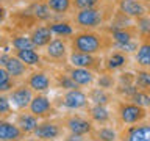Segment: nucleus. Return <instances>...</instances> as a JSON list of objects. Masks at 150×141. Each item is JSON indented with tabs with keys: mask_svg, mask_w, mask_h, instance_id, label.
<instances>
[{
	"mask_svg": "<svg viewBox=\"0 0 150 141\" xmlns=\"http://www.w3.org/2000/svg\"><path fill=\"white\" fill-rule=\"evenodd\" d=\"M28 36H30L35 49H42L53 39V35H52L50 28L47 27V24H39V25L33 27Z\"/></svg>",
	"mask_w": 150,
	"mask_h": 141,
	"instance_id": "aec40b11",
	"label": "nucleus"
},
{
	"mask_svg": "<svg viewBox=\"0 0 150 141\" xmlns=\"http://www.w3.org/2000/svg\"><path fill=\"white\" fill-rule=\"evenodd\" d=\"M63 141H91L89 135H75V133H66L63 136Z\"/></svg>",
	"mask_w": 150,
	"mask_h": 141,
	"instance_id": "4c0bfd02",
	"label": "nucleus"
},
{
	"mask_svg": "<svg viewBox=\"0 0 150 141\" xmlns=\"http://www.w3.org/2000/svg\"><path fill=\"white\" fill-rule=\"evenodd\" d=\"M117 9L131 19H138L150 13V0H119Z\"/></svg>",
	"mask_w": 150,
	"mask_h": 141,
	"instance_id": "4468645a",
	"label": "nucleus"
},
{
	"mask_svg": "<svg viewBox=\"0 0 150 141\" xmlns=\"http://www.w3.org/2000/svg\"><path fill=\"white\" fill-rule=\"evenodd\" d=\"M28 111L31 115H35L38 119H47V118H53L58 115V108L55 107L53 100H50L45 94L41 93H35L33 99L28 105Z\"/></svg>",
	"mask_w": 150,
	"mask_h": 141,
	"instance_id": "423d86ee",
	"label": "nucleus"
},
{
	"mask_svg": "<svg viewBox=\"0 0 150 141\" xmlns=\"http://www.w3.org/2000/svg\"><path fill=\"white\" fill-rule=\"evenodd\" d=\"M13 115H14V108L8 99V94H0V118L8 119Z\"/></svg>",
	"mask_w": 150,
	"mask_h": 141,
	"instance_id": "473e14b6",
	"label": "nucleus"
},
{
	"mask_svg": "<svg viewBox=\"0 0 150 141\" xmlns=\"http://www.w3.org/2000/svg\"><path fill=\"white\" fill-rule=\"evenodd\" d=\"M5 17H6V8L3 5H0V24L5 21Z\"/></svg>",
	"mask_w": 150,
	"mask_h": 141,
	"instance_id": "a19ab883",
	"label": "nucleus"
},
{
	"mask_svg": "<svg viewBox=\"0 0 150 141\" xmlns=\"http://www.w3.org/2000/svg\"><path fill=\"white\" fill-rule=\"evenodd\" d=\"M33 93L25 83H17L11 91L8 93V99L11 102L13 108L16 111H22V110H28L31 99H33Z\"/></svg>",
	"mask_w": 150,
	"mask_h": 141,
	"instance_id": "f8f14e48",
	"label": "nucleus"
},
{
	"mask_svg": "<svg viewBox=\"0 0 150 141\" xmlns=\"http://www.w3.org/2000/svg\"><path fill=\"white\" fill-rule=\"evenodd\" d=\"M28 13L39 22H52V21H55V19H61L59 16H55V14L52 13V9L49 8V5H47V2H44V0L31 2L30 6H28Z\"/></svg>",
	"mask_w": 150,
	"mask_h": 141,
	"instance_id": "6ab92c4d",
	"label": "nucleus"
},
{
	"mask_svg": "<svg viewBox=\"0 0 150 141\" xmlns=\"http://www.w3.org/2000/svg\"><path fill=\"white\" fill-rule=\"evenodd\" d=\"M110 36L114 44H120V42H128L131 39L139 38V33H138V28H136L134 24H131L128 27H122V28H117V30L111 31Z\"/></svg>",
	"mask_w": 150,
	"mask_h": 141,
	"instance_id": "393cba45",
	"label": "nucleus"
},
{
	"mask_svg": "<svg viewBox=\"0 0 150 141\" xmlns=\"http://www.w3.org/2000/svg\"><path fill=\"white\" fill-rule=\"evenodd\" d=\"M53 80H55V86L59 88V89H64V91H69V89L78 88L77 85L74 83V80L67 75V72H66L64 69H63V70H58V72H55Z\"/></svg>",
	"mask_w": 150,
	"mask_h": 141,
	"instance_id": "7c9ffc66",
	"label": "nucleus"
},
{
	"mask_svg": "<svg viewBox=\"0 0 150 141\" xmlns=\"http://www.w3.org/2000/svg\"><path fill=\"white\" fill-rule=\"evenodd\" d=\"M136 28H138L139 38L142 36H149L150 35V14H145V16H141L136 19Z\"/></svg>",
	"mask_w": 150,
	"mask_h": 141,
	"instance_id": "f704fd0d",
	"label": "nucleus"
},
{
	"mask_svg": "<svg viewBox=\"0 0 150 141\" xmlns=\"http://www.w3.org/2000/svg\"><path fill=\"white\" fill-rule=\"evenodd\" d=\"M134 86L138 91L150 94V70L149 69H136L134 72Z\"/></svg>",
	"mask_w": 150,
	"mask_h": 141,
	"instance_id": "cd10ccee",
	"label": "nucleus"
},
{
	"mask_svg": "<svg viewBox=\"0 0 150 141\" xmlns=\"http://www.w3.org/2000/svg\"><path fill=\"white\" fill-rule=\"evenodd\" d=\"M21 141H38V140H36V138H25V136H23Z\"/></svg>",
	"mask_w": 150,
	"mask_h": 141,
	"instance_id": "79ce46f5",
	"label": "nucleus"
},
{
	"mask_svg": "<svg viewBox=\"0 0 150 141\" xmlns=\"http://www.w3.org/2000/svg\"><path fill=\"white\" fill-rule=\"evenodd\" d=\"M64 124V129L67 133H75V135H89L94 129L92 121L88 116H81L77 113L72 115H66L61 118Z\"/></svg>",
	"mask_w": 150,
	"mask_h": 141,
	"instance_id": "6e6552de",
	"label": "nucleus"
},
{
	"mask_svg": "<svg viewBox=\"0 0 150 141\" xmlns=\"http://www.w3.org/2000/svg\"><path fill=\"white\" fill-rule=\"evenodd\" d=\"M67 63L75 68L89 69L92 72H102V56L83 53V52H69Z\"/></svg>",
	"mask_w": 150,
	"mask_h": 141,
	"instance_id": "1a4fd4ad",
	"label": "nucleus"
},
{
	"mask_svg": "<svg viewBox=\"0 0 150 141\" xmlns=\"http://www.w3.org/2000/svg\"><path fill=\"white\" fill-rule=\"evenodd\" d=\"M5 69L8 70V74L11 75V78H14L16 82L19 80H23L28 74V66L25 63H22L17 56H14L13 53H9L8 60H6V64H5Z\"/></svg>",
	"mask_w": 150,
	"mask_h": 141,
	"instance_id": "4be33fe9",
	"label": "nucleus"
},
{
	"mask_svg": "<svg viewBox=\"0 0 150 141\" xmlns=\"http://www.w3.org/2000/svg\"><path fill=\"white\" fill-rule=\"evenodd\" d=\"M112 105H114V119L117 121V124H120V129L142 122L149 118V110L127 100V99L116 97Z\"/></svg>",
	"mask_w": 150,
	"mask_h": 141,
	"instance_id": "7ed1b4c3",
	"label": "nucleus"
},
{
	"mask_svg": "<svg viewBox=\"0 0 150 141\" xmlns=\"http://www.w3.org/2000/svg\"><path fill=\"white\" fill-rule=\"evenodd\" d=\"M2 42H3V35L0 33V44H2Z\"/></svg>",
	"mask_w": 150,
	"mask_h": 141,
	"instance_id": "c03bdc74",
	"label": "nucleus"
},
{
	"mask_svg": "<svg viewBox=\"0 0 150 141\" xmlns=\"http://www.w3.org/2000/svg\"><path fill=\"white\" fill-rule=\"evenodd\" d=\"M86 116L92 121L94 125H105L114 122V113L105 105H89L86 108Z\"/></svg>",
	"mask_w": 150,
	"mask_h": 141,
	"instance_id": "dca6fc26",
	"label": "nucleus"
},
{
	"mask_svg": "<svg viewBox=\"0 0 150 141\" xmlns=\"http://www.w3.org/2000/svg\"><path fill=\"white\" fill-rule=\"evenodd\" d=\"M69 38H53L45 49V58L52 61L55 64H59L61 68H64V64L67 63V56H69Z\"/></svg>",
	"mask_w": 150,
	"mask_h": 141,
	"instance_id": "0eeeda50",
	"label": "nucleus"
},
{
	"mask_svg": "<svg viewBox=\"0 0 150 141\" xmlns=\"http://www.w3.org/2000/svg\"><path fill=\"white\" fill-rule=\"evenodd\" d=\"M2 3H3V0H0V5H2Z\"/></svg>",
	"mask_w": 150,
	"mask_h": 141,
	"instance_id": "49530a36",
	"label": "nucleus"
},
{
	"mask_svg": "<svg viewBox=\"0 0 150 141\" xmlns=\"http://www.w3.org/2000/svg\"><path fill=\"white\" fill-rule=\"evenodd\" d=\"M9 44L13 46L14 50H21V49H35L33 42L28 35H13L9 38Z\"/></svg>",
	"mask_w": 150,
	"mask_h": 141,
	"instance_id": "2f4dec72",
	"label": "nucleus"
},
{
	"mask_svg": "<svg viewBox=\"0 0 150 141\" xmlns=\"http://www.w3.org/2000/svg\"><path fill=\"white\" fill-rule=\"evenodd\" d=\"M11 80V75L8 74V70L5 69V68H0V85L2 83H6Z\"/></svg>",
	"mask_w": 150,
	"mask_h": 141,
	"instance_id": "58836bf2",
	"label": "nucleus"
},
{
	"mask_svg": "<svg viewBox=\"0 0 150 141\" xmlns=\"http://www.w3.org/2000/svg\"><path fill=\"white\" fill-rule=\"evenodd\" d=\"M86 94H88L89 103H92V105H105V107H110L116 100V96H114V93H112V91L102 89V88H98V86L91 88Z\"/></svg>",
	"mask_w": 150,
	"mask_h": 141,
	"instance_id": "412c9836",
	"label": "nucleus"
},
{
	"mask_svg": "<svg viewBox=\"0 0 150 141\" xmlns=\"http://www.w3.org/2000/svg\"><path fill=\"white\" fill-rule=\"evenodd\" d=\"M67 75L70 78L74 80V83L77 85L78 88H89L92 86L94 83H96V72H92V70L89 69H83V68H75V66H64L63 68Z\"/></svg>",
	"mask_w": 150,
	"mask_h": 141,
	"instance_id": "2eb2a0df",
	"label": "nucleus"
},
{
	"mask_svg": "<svg viewBox=\"0 0 150 141\" xmlns=\"http://www.w3.org/2000/svg\"><path fill=\"white\" fill-rule=\"evenodd\" d=\"M128 64H130V55L116 49L106 52V55L102 58V70H105V72L116 74L119 70H124Z\"/></svg>",
	"mask_w": 150,
	"mask_h": 141,
	"instance_id": "9b49d317",
	"label": "nucleus"
},
{
	"mask_svg": "<svg viewBox=\"0 0 150 141\" xmlns=\"http://www.w3.org/2000/svg\"><path fill=\"white\" fill-rule=\"evenodd\" d=\"M55 16L63 17L72 9V0H45Z\"/></svg>",
	"mask_w": 150,
	"mask_h": 141,
	"instance_id": "c85d7f7f",
	"label": "nucleus"
},
{
	"mask_svg": "<svg viewBox=\"0 0 150 141\" xmlns=\"http://www.w3.org/2000/svg\"><path fill=\"white\" fill-rule=\"evenodd\" d=\"M112 39L108 33L97 30H78L69 38L70 52H83L91 55H102L112 49Z\"/></svg>",
	"mask_w": 150,
	"mask_h": 141,
	"instance_id": "f257e3e1",
	"label": "nucleus"
},
{
	"mask_svg": "<svg viewBox=\"0 0 150 141\" xmlns=\"http://www.w3.org/2000/svg\"><path fill=\"white\" fill-rule=\"evenodd\" d=\"M119 141H150V121L119 129Z\"/></svg>",
	"mask_w": 150,
	"mask_h": 141,
	"instance_id": "9d476101",
	"label": "nucleus"
},
{
	"mask_svg": "<svg viewBox=\"0 0 150 141\" xmlns=\"http://www.w3.org/2000/svg\"><path fill=\"white\" fill-rule=\"evenodd\" d=\"M28 2H30V3H31V2H39V0H28Z\"/></svg>",
	"mask_w": 150,
	"mask_h": 141,
	"instance_id": "a18cd8bd",
	"label": "nucleus"
},
{
	"mask_svg": "<svg viewBox=\"0 0 150 141\" xmlns=\"http://www.w3.org/2000/svg\"><path fill=\"white\" fill-rule=\"evenodd\" d=\"M117 83V77L112 72H105L102 70L100 75H96V85L102 89H108V91H112L116 88Z\"/></svg>",
	"mask_w": 150,
	"mask_h": 141,
	"instance_id": "c756f323",
	"label": "nucleus"
},
{
	"mask_svg": "<svg viewBox=\"0 0 150 141\" xmlns=\"http://www.w3.org/2000/svg\"><path fill=\"white\" fill-rule=\"evenodd\" d=\"M134 63L136 68L150 70V35L139 38V47L134 52Z\"/></svg>",
	"mask_w": 150,
	"mask_h": 141,
	"instance_id": "a211bd4d",
	"label": "nucleus"
},
{
	"mask_svg": "<svg viewBox=\"0 0 150 141\" xmlns=\"http://www.w3.org/2000/svg\"><path fill=\"white\" fill-rule=\"evenodd\" d=\"M28 88L31 89L33 93H41V94H45L49 89L52 88V77L45 72L44 69H38V70H33L25 77V82Z\"/></svg>",
	"mask_w": 150,
	"mask_h": 141,
	"instance_id": "ddd939ff",
	"label": "nucleus"
},
{
	"mask_svg": "<svg viewBox=\"0 0 150 141\" xmlns=\"http://www.w3.org/2000/svg\"><path fill=\"white\" fill-rule=\"evenodd\" d=\"M127 100L136 103V105L145 108V110H150V94L147 93H142V91H136L133 96L130 99H127Z\"/></svg>",
	"mask_w": 150,
	"mask_h": 141,
	"instance_id": "72a5a7b5",
	"label": "nucleus"
},
{
	"mask_svg": "<svg viewBox=\"0 0 150 141\" xmlns=\"http://www.w3.org/2000/svg\"><path fill=\"white\" fill-rule=\"evenodd\" d=\"M91 141H119V129L112 124L94 125L92 132L89 133Z\"/></svg>",
	"mask_w": 150,
	"mask_h": 141,
	"instance_id": "f3484780",
	"label": "nucleus"
},
{
	"mask_svg": "<svg viewBox=\"0 0 150 141\" xmlns=\"http://www.w3.org/2000/svg\"><path fill=\"white\" fill-rule=\"evenodd\" d=\"M25 133L8 119L0 118V141H21Z\"/></svg>",
	"mask_w": 150,
	"mask_h": 141,
	"instance_id": "5701e85b",
	"label": "nucleus"
},
{
	"mask_svg": "<svg viewBox=\"0 0 150 141\" xmlns=\"http://www.w3.org/2000/svg\"><path fill=\"white\" fill-rule=\"evenodd\" d=\"M50 28L52 35H56L59 38H70L75 33V27L70 21H52L47 24Z\"/></svg>",
	"mask_w": 150,
	"mask_h": 141,
	"instance_id": "a878e982",
	"label": "nucleus"
},
{
	"mask_svg": "<svg viewBox=\"0 0 150 141\" xmlns=\"http://www.w3.org/2000/svg\"><path fill=\"white\" fill-rule=\"evenodd\" d=\"M55 107L58 108H64L69 111H78V110H86L91 105L88 99V94L83 91L81 88H75V89H69L64 91L63 96H59L56 100H53Z\"/></svg>",
	"mask_w": 150,
	"mask_h": 141,
	"instance_id": "39448f33",
	"label": "nucleus"
},
{
	"mask_svg": "<svg viewBox=\"0 0 150 141\" xmlns=\"http://www.w3.org/2000/svg\"><path fill=\"white\" fill-rule=\"evenodd\" d=\"M14 56H17L22 63H25L28 68L30 66H41L42 63V56L39 52H36V49H21V50H14Z\"/></svg>",
	"mask_w": 150,
	"mask_h": 141,
	"instance_id": "bb28decb",
	"label": "nucleus"
},
{
	"mask_svg": "<svg viewBox=\"0 0 150 141\" xmlns=\"http://www.w3.org/2000/svg\"><path fill=\"white\" fill-rule=\"evenodd\" d=\"M33 138L38 141H56L66 135V129L63 124V119L58 116L41 119L38 122L36 129L33 130Z\"/></svg>",
	"mask_w": 150,
	"mask_h": 141,
	"instance_id": "20e7f679",
	"label": "nucleus"
},
{
	"mask_svg": "<svg viewBox=\"0 0 150 141\" xmlns=\"http://www.w3.org/2000/svg\"><path fill=\"white\" fill-rule=\"evenodd\" d=\"M38 122H39V119H38L35 115H31L28 110L17 111L16 119H14V124H16L25 135H31L33 133V130L36 129Z\"/></svg>",
	"mask_w": 150,
	"mask_h": 141,
	"instance_id": "b1692460",
	"label": "nucleus"
},
{
	"mask_svg": "<svg viewBox=\"0 0 150 141\" xmlns=\"http://www.w3.org/2000/svg\"><path fill=\"white\" fill-rule=\"evenodd\" d=\"M8 56H9V53H0V68H5Z\"/></svg>",
	"mask_w": 150,
	"mask_h": 141,
	"instance_id": "ea45409f",
	"label": "nucleus"
},
{
	"mask_svg": "<svg viewBox=\"0 0 150 141\" xmlns=\"http://www.w3.org/2000/svg\"><path fill=\"white\" fill-rule=\"evenodd\" d=\"M112 14H114V5L110 0H103L102 3L92 8L77 9L70 22L78 30H97L111 21Z\"/></svg>",
	"mask_w": 150,
	"mask_h": 141,
	"instance_id": "f03ea898",
	"label": "nucleus"
},
{
	"mask_svg": "<svg viewBox=\"0 0 150 141\" xmlns=\"http://www.w3.org/2000/svg\"><path fill=\"white\" fill-rule=\"evenodd\" d=\"M139 47V38H136V39H131L128 42H120V44H112V49L116 50H120L124 52V53L130 55V53H134L136 50H138Z\"/></svg>",
	"mask_w": 150,
	"mask_h": 141,
	"instance_id": "c9c22d12",
	"label": "nucleus"
},
{
	"mask_svg": "<svg viewBox=\"0 0 150 141\" xmlns=\"http://www.w3.org/2000/svg\"><path fill=\"white\" fill-rule=\"evenodd\" d=\"M103 0H72V9H84V8H92L96 5L102 3Z\"/></svg>",
	"mask_w": 150,
	"mask_h": 141,
	"instance_id": "e433bc0d",
	"label": "nucleus"
},
{
	"mask_svg": "<svg viewBox=\"0 0 150 141\" xmlns=\"http://www.w3.org/2000/svg\"><path fill=\"white\" fill-rule=\"evenodd\" d=\"M6 2H9V3H16V2H21V0H6Z\"/></svg>",
	"mask_w": 150,
	"mask_h": 141,
	"instance_id": "37998d69",
	"label": "nucleus"
}]
</instances>
